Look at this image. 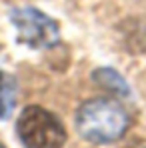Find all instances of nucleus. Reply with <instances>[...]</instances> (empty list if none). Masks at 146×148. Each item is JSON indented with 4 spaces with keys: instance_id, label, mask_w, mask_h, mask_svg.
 <instances>
[{
    "instance_id": "20e7f679",
    "label": "nucleus",
    "mask_w": 146,
    "mask_h": 148,
    "mask_svg": "<svg viewBox=\"0 0 146 148\" xmlns=\"http://www.w3.org/2000/svg\"><path fill=\"white\" fill-rule=\"evenodd\" d=\"M18 84L12 74L0 70V120H8L16 108Z\"/></svg>"
},
{
    "instance_id": "f257e3e1",
    "label": "nucleus",
    "mask_w": 146,
    "mask_h": 148,
    "mask_svg": "<svg viewBox=\"0 0 146 148\" xmlns=\"http://www.w3.org/2000/svg\"><path fill=\"white\" fill-rule=\"evenodd\" d=\"M76 128L92 144H110L128 132L130 114L114 98H92L78 108Z\"/></svg>"
},
{
    "instance_id": "423d86ee",
    "label": "nucleus",
    "mask_w": 146,
    "mask_h": 148,
    "mask_svg": "<svg viewBox=\"0 0 146 148\" xmlns=\"http://www.w3.org/2000/svg\"><path fill=\"white\" fill-rule=\"evenodd\" d=\"M124 148H146V140L144 138H134L130 144H126Z\"/></svg>"
},
{
    "instance_id": "0eeeda50",
    "label": "nucleus",
    "mask_w": 146,
    "mask_h": 148,
    "mask_svg": "<svg viewBox=\"0 0 146 148\" xmlns=\"http://www.w3.org/2000/svg\"><path fill=\"white\" fill-rule=\"evenodd\" d=\"M0 148H6V146H4V144H2V142H0Z\"/></svg>"
},
{
    "instance_id": "7ed1b4c3",
    "label": "nucleus",
    "mask_w": 146,
    "mask_h": 148,
    "mask_svg": "<svg viewBox=\"0 0 146 148\" xmlns=\"http://www.w3.org/2000/svg\"><path fill=\"white\" fill-rule=\"evenodd\" d=\"M10 22L16 28V38L20 44L34 50L54 48L60 42V26L40 8H14L10 12Z\"/></svg>"
},
{
    "instance_id": "f03ea898",
    "label": "nucleus",
    "mask_w": 146,
    "mask_h": 148,
    "mask_svg": "<svg viewBox=\"0 0 146 148\" xmlns=\"http://www.w3.org/2000/svg\"><path fill=\"white\" fill-rule=\"evenodd\" d=\"M16 134L26 148H62L66 128L62 120L42 106H26L16 120Z\"/></svg>"
},
{
    "instance_id": "39448f33",
    "label": "nucleus",
    "mask_w": 146,
    "mask_h": 148,
    "mask_svg": "<svg viewBox=\"0 0 146 148\" xmlns=\"http://www.w3.org/2000/svg\"><path fill=\"white\" fill-rule=\"evenodd\" d=\"M94 82L100 84L104 90L116 94V96H122V98L130 96V86L126 84V80L116 70H112V68H98V70H94Z\"/></svg>"
}]
</instances>
